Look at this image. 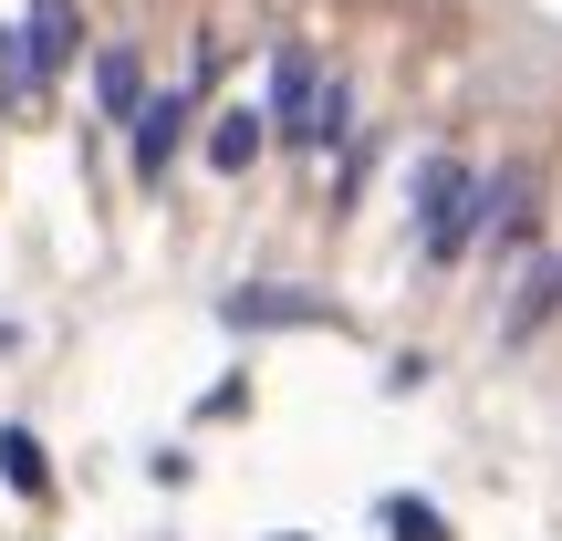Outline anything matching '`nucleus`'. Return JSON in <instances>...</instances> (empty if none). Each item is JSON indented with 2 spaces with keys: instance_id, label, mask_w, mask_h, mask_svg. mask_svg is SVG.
I'll use <instances>...</instances> for the list:
<instances>
[{
  "instance_id": "nucleus-2",
  "label": "nucleus",
  "mask_w": 562,
  "mask_h": 541,
  "mask_svg": "<svg viewBox=\"0 0 562 541\" xmlns=\"http://www.w3.org/2000/svg\"><path fill=\"white\" fill-rule=\"evenodd\" d=\"M552 313H562V250H531V271H521V292H510L501 334H510V343H531Z\"/></svg>"
},
{
  "instance_id": "nucleus-4",
  "label": "nucleus",
  "mask_w": 562,
  "mask_h": 541,
  "mask_svg": "<svg viewBox=\"0 0 562 541\" xmlns=\"http://www.w3.org/2000/svg\"><path fill=\"white\" fill-rule=\"evenodd\" d=\"M375 521L396 531V541H448V521H438V510L417 500V489H385V510H375Z\"/></svg>"
},
{
  "instance_id": "nucleus-3",
  "label": "nucleus",
  "mask_w": 562,
  "mask_h": 541,
  "mask_svg": "<svg viewBox=\"0 0 562 541\" xmlns=\"http://www.w3.org/2000/svg\"><path fill=\"white\" fill-rule=\"evenodd\" d=\"M0 480H11L21 489V500H53V459H42V438H32V427H0Z\"/></svg>"
},
{
  "instance_id": "nucleus-1",
  "label": "nucleus",
  "mask_w": 562,
  "mask_h": 541,
  "mask_svg": "<svg viewBox=\"0 0 562 541\" xmlns=\"http://www.w3.org/2000/svg\"><path fill=\"white\" fill-rule=\"evenodd\" d=\"M406 219H417V261L427 271H459L469 250H490V167H469L459 146L417 157V188H406Z\"/></svg>"
}]
</instances>
